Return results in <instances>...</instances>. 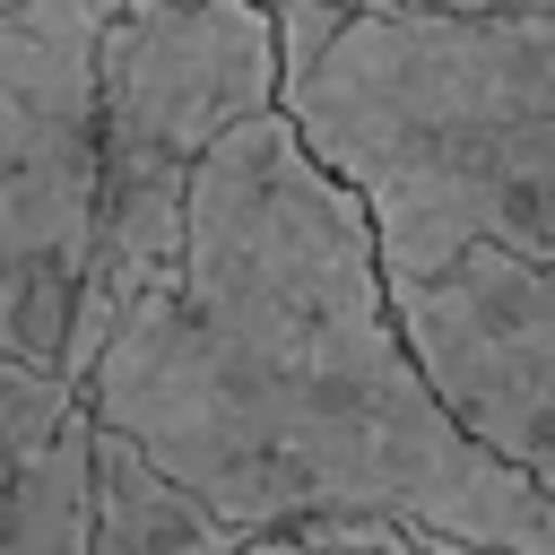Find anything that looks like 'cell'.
Instances as JSON below:
<instances>
[{
  "label": "cell",
  "instance_id": "cell-1",
  "mask_svg": "<svg viewBox=\"0 0 555 555\" xmlns=\"http://www.w3.org/2000/svg\"><path fill=\"white\" fill-rule=\"evenodd\" d=\"M69 399L234 529L373 512L468 555H555L546 486L434 408L364 208L278 104L208 139L173 269L104 330Z\"/></svg>",
  "mask_w": 555,
  "mask_h": 555
},
{
  "label": "cell",
  "instance_id": "cell-2",
  "mask_svg": "<svg viewBox=\"0 0 555 555\" xmlns=\"http://www.w3.org/2000/svg\"><path fill=\"white\" fill-rule=\"evenodd\" d=\"M278 113L364 208L382 286L468 243L555 260V9L269 0Z\"/></svg>",
  "mask_w": 555,
  "mask_h": 555
},
{
  "label": "cell",
  "instance_id": "cell-3",
  "mask_svg": "<svg viewBox=\"0 0 555 555\" xmlns=\"http://www.w3.org/2000/svg\"><path fill=\"white\" fill-rule=\"evenodd\" d=\"M260 104H278V43L260 0H113L95 35V225L61 338L69 390L104 330L173 269L191 165Z\"/></svg>",
  "mask_w": 555,
  "mask_h": 555
},
{
  "label": "cell",
  "instance_id": "cell-4",
  "mask_svg": "<svg viewBox=\"0 0 555 555\" xmlns=\"http://www.w3.org/2000/svg\"><path fill=\"white\" fill-rule=\"evenodd\" d=\"M113 0H0V356L61 382L95 225V35Z\"/></svg>",
  "mask_w": 555,
  "mask_h": 555
},
{
  "label": "cell",
  "instance_id": "cell-5",
  "mask_svg": "<svg viewBox=\"0 0 555 555\" xmlns=\"http://www.w3.org/2000/svg\"><path fill=\"white\" fill-rule=\"evenodd\" d=\"M382 295L434 408L520 477L555 486V260L468 243L434 278Z\"/></svg>",
  "mask_w": 555,
  "mask_h": 555
},
{
  "label": "cell",
  "instance_id": "cell-6",
  "mask_svg": "<svg viewBox=\"0 0 555 555\" xmlns=\"http://www.w3.org/2000/svg\"><path fill=\"white\" fill-rule=\"evenodd\" d=\"M243 529L87 416V555H234Z\"/></svg>",
  "mask_w": 555,
  "mask_h": 555
},
{
  "label": "cell",
  "instance_id": "cell-7",
  "mask_svg": "<svg viewBox=\"0 0 555 555\" xmlns=\"http://www.w3.org/2000/svg\"><path fill=\"white\" fill-rule=\"evenodd\" d=\"M0 555H87V408L61 399L0 451Z\"/></svg>",
  "mask_w": 555,
  "mask_h": 555
},
{
  "label": "cell",
  "instance_id": "cell-8",
  "mask_svg": "<svg viewBox=\"0 0 555 555\" xmlns=\"http://www.w3.org/2000/svg\"><path fill=\"white\" fill-rule=\"evenodd\" d=\"M295 538H304L312 555H434V546H416V529L373 520V512H347V520H304Z\"/></svg>",
  "mask_w": 555,
  "mask_h": 555
},
{
  "label": "cell",
  "instance_id": "cell-9",
  "mask_svg": "<svg viewBox=\"0 0 555 555\" xmlns=\"http://www.w3.org/2000/svg\"><path fill=\"white\" fill-rule=\"evenodd\" d=\"M69 399V382H52V373H35V364H9L0 356V451H17L52 408Z\"/></svg>",
  "mask_w": 555,
  "mask_h": 555
},
{
  "label": "cell",
  "instance_id": "cell-10",
  "mask_svg": "<svg viewBox=\"0 0 555 555\" xmlns=\"http://www.w3.org/2000/svg\"><path fill=\"white\" fill-rule=\"evenodd\" d=\"M399 9H460V17H512V9H555V0H399Z\"/></svg>",
  "mask_w": 555,
  "mask_h": 555
},
{
  "label": "cell",
  "instance_id": "cell-11",
  "mask_svg": "<svg viewBox=\"0 0 555 555\" xmlns=\"http://www.w3.org/2000/svg\"><path fill=\"white\" fill-rule=\"evenodd\" d=\"M234 555H312V546H304L295 529H243V546H234Z\"/></svg>",
  "mask_w": 555,
  "mask_h": 555
}]
</instances>
